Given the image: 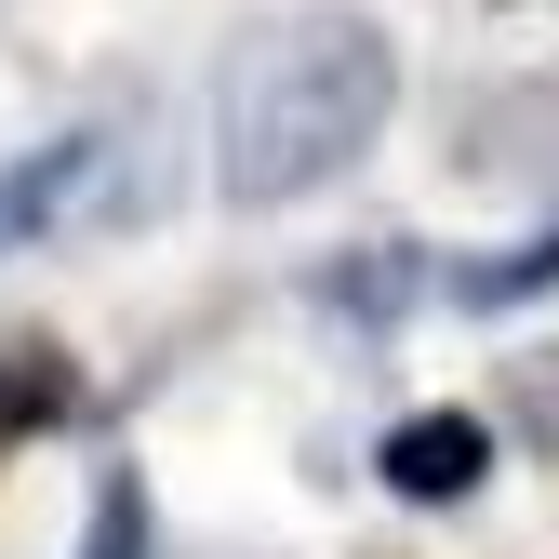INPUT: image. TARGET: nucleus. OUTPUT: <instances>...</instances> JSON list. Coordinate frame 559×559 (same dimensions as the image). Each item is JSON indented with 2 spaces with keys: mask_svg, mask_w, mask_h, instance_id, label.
Listing matches in <instances>:
<instances>
[{
  "mask_svg": "<svg viewBox=\"0 0 559 559\" xmlns=\"http://www.w3.org/2000/svg\"><path fill=\"white\" fill-rule=\"evenodd\" d=\"M67 400H81V373H67V360H53L40 333H14V346H0V453H14L27 427H53Z\"/></svg>",
  "mask_w": 559,
  "mask_h": 559,
  "instance_id": "obj_4",
  "label": "nucleus"
},
{
  "mask_svg": "<svg viewBox=\"0 0 559 559\" xmlns=\"http://www.w3.org/2000/svg\"><path fill=\"white\" fill-rule=\"evenodd\" d=\"M400 294H413V253L400 240H373L360 266H333V307H400Z\"/></svg>",
  "mask_w": 559,
  "mask_h": 559,
  "instance_id": "obj_7",
  "label": "nucleus"
},
{
  "mask_svg": "<svg viewBox=\"0 0 559 559\" xmlns=\"http://www.w3.org/2000/svg\"><path fill=\"white\" fill-rule=\"evenodd\" d=\"M507 413H520V440H546V453H559V346L507 373Z\"/></svg>",
  "mask_w": 559,
  "mask_h": 559,
  "instance_id": "obj_8",
  "label": "nucleus"
},
{
  "mask_svg": "<svg viewBox=\"0 0 559 559\" xmlns=\"http://www.w3.org/2000/svg\"><path fill=\"white\" fill-rule=\"evenodd\" d=\"M81 559H147V479H133V466L94 479V533H81Z\"/></svg>",
  "mask_w": 559,
  "mask_h": 559,
  "instance_id": "obj_5",
  "label": "nucleus"
},
{
  "mask_svg": "<svg viewBox=\"0 0 559 559\" xmlns=\"http://www.w3.org/2000/svg\"><path fill=\"white\" fill-rule=\"evenodd\" d=\"M546 280H559V240H520V253H493V266H466L453 294H466V307H507V294H546Z\"/></svg>",
  "mask_w": 559,
  "mask_h": 559,
  "instance_id": "obj_6",
  "label": "nucleus"
},
{
  "mask_svg": "<svg viewBox=\"0 0 559 559\" xmlns=\"http://www.w3.org/2000/svg\"><path fill=\"white\" fill-rule=\"evenodd\" d=\"M386 107H400V53L373 14H280L214 81V187L240 214H280V200H307L360 160Z\"/></svg>",
  "mask_w": 559,
  "mask_h": 559,
  "instance_id": "obj_1",
  "label": "nucleus"
},
{
  "mask_svg": "<svg viewBox=\"0 0 559 559\" xmlns=\"http://www.w3.org/2000/svg\"><path fill=\"white\" fill-rule=\"evenodd\" d=\"M94 133H53V147H27V160H0V253L14 240H40L53 214H81V187H94Z\"/></svg>",
  "mask_w": 559,
  "mask_h": 559,
  "instance_id": "obj_3",
  "label": "nucleus"
},
{
  "mask_svg": "<svg viewBox=\"0 0 559 559\" xmlns=\"http://www.w3.org/2000/svg\"><path fill=\"white\" fill-rule=\"evenodd\" d=\"M479 466H493V427H479V413H413V427H386V493H413V507H453Z\"/></svg>",
  "mask_w": 559,
  "mask_h": 559,
  "instance_id": "obj_2",
  "label": "nucleus"
}]
</instances>
